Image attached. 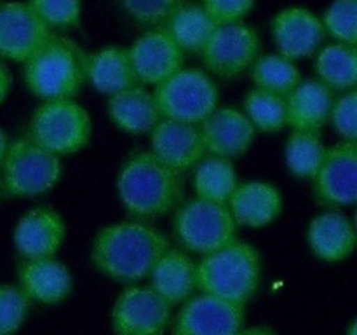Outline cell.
Returning <instances> with one entry per match:
<instances>
[{
  "instance_id": "4",
  "label": "cell",
  "mask_w": 357,
  "mask_h": 335,
  "mask_svg": "<svg viewBox=\"0 0 357 335\" xmlns=\"http://www.w3.org/2000/svg\"><path fill=\"white\" fill-rule=\"evenodd\" d=\"M87 56L73 40L52 35L24 61V82L44 101L72 100L87 80Z\"/></svg>"
},
{
  "instance_id": "1",
  "label": "cell",
  "mask_w": 357,
  "mask_h": 335,
  "mask_svg": "<svg viewBox=\"0 0 357 335\" xmlns=\"http://www.w3.org/2000/svg\"><path fill=\"white\" fill-rule=\"evenodd\" d=\"M169 241L152 225L132 220L105 227L91 248V262L107 278L117 283H138L157 264Z\"/></svg>"
},
{
  "instance_id": "31",
  "label": "cell",
  "mask_w": 357,
  "mask_h": 335,
  "mask_svg": "<svg viewBox=\"0 0 357 335\" xmlns=\"http://www.w3.org/2000/svg\"><path fill=\"white\" fill-rule=\"evenodd\" d=\"M244 110L255 129L278 133L286 126V98L265 89H253L244 100Z\"/></svg>"
},
{
  "instance_id": "41",
  "label": "cell",
  "mask_w": 357,
  "mask_h": 335,
  "mask_svg": "<svg viewBox=\"0 0 357 335\" xmlns=\"http://www.w3.org/2000/svg\"><path fill=\"white\" fill-rule=\"evenodd\" d=\"M356 321H354V323H352L351 325V328H349V334L347 335H356Z\"/></svg>"
},
{
  "instance_id": "15",
  "label": "cell",
  "mask_w": 357,
  "mask_h": 335,
  "mask_svg": "<svg viewBox=\"0 0 357 335\" xmlns=\"http://www.w3.org/2000/svg\"><path fill=\"white\" fill-rule=\"evenodd\" d=\"M150 133H152V138H150L152 150L150 152L160 163L178 173L183 174L206 156L199 124L160 119Z\"/></svg>"
},
{
  "instance_id": "32",
  "label": "cell",
  "mask_w": 357,
  "mask_h": 335,
  "mask_svg": "<svg viewBox=\"0 0 357 335\" xmlns=\"http://www.w3.org/2000/svg\"><path fill=\"white\" fill-rule=\"evenodd\" d=\"M324 31L338 42L356 45L357 42V0H333L323 16Z\"/></svg>"
},
{
  "instance_id": "27",
  "label": "cell",
  "mask_w": 357,
  "mask_h": 335,
  "mask_svg": "<svg viewBox=\"0 0 357 335\" xmlns=\"http://www.w3.org/2000/svg\"><path fill=\"white\" fill-rule=\"evenodd\" d=\"M194 168V187L197 198L227 204L237 187V173L232 161L218 156H204Z\"/></svg>"
},
{
  "instance_id": "10",
  "label": "cell",
  "mask_w": 357,
  "mask_h": 335,
  "mask_svg": "<svg viewBox=\"0 0 357 335\" xmlns=\"http://www.w3.org/2000/svg\"><path fill=\"white\" fill-rule=\"evenodd\" d=\"M169 320L171 306L150 286L128 288L112 309L115 335H164Z\"/></svg>"
},
{
  "instance_id": "20",
  "label": "cell",
  "mask_w": 357,
  "mask_h": 335,
  "mask_svg": "<svg viewBox=\"0 0 357 335\" xmlns=\"http://www.w3.org/2000/svg\"><path fill=\"white\" fill-rule=\"evenodd\" d=\"M237 225L265 227L274 222L282 211L281 192L267 181H246L237 184L236 191L227 201Z\"/></svg>"
},
{
  "instance_id": "17",
  "label": "cell",
  "mask_w": 357,
  "mask_h": 335,
  "mask_svg": "<svg viewBox=\"0 0 357 335\" xmlns=\"http://www.w3.org/2000/svg\"><path fill=\"white\" fill-rule=\"evenodd\" d=\"M206 154L237 159L253 145L255 126L236 108H216L199 124Z\"/></svg>"
},
{
  "instance_id": "34",
  "label": "cell",
  "mask_w": 357,
  "mask_h": 335,
  "mask_svg": "<svg viewBox=\"0 0 357 335\" xmlns=\"http://www.w3.org/2000/svg\"><path fill=\"white\" fill-rule=\"evenodd\" d=\"M31 300L20 286L0 285V335H10L21 328Z\"/></svg>"
},
{
  "instance_id": "26",
  "label": "cell",
  "mask_w": 357,
  "mask_h": 335,
  "mask_svg": "<svg viewBox=\"0 0 357 335\" xmlns=\"http://www.w3.org/2000/svg\"><path fill=\"white\" fill-rule=\"evenodd\" d=\"M216 27L204 7L195 3H181L164 23V30L183 52H201Z\"/></svg>"
},
{
  "instance_id": "2",
  "label": "cell",
  "mask_w": 357,
  "mask_h": 335,
  "mask_svg": "<svg viewBox=\"0 0 357 335\" xmlns=\"http://www.w3.org/2000/svg\"><path fill=\"white\" fill-rule=\"evenodd\" d=\"M117 192L135 220L167 215L183 198V174L160 163L152 152H138L126 161L117 178Z\"/></svg>"
},
{
  "instance_id": "40",
  "label": "cell",
  "mask_w": 357,
  "mask_h": 335,
  "mask_svg": "<svg viewBox=\"0 0 357 335\" xmlns=\"http://www.w3.org/2000/svg\"><path fill=\"white\" fill-rule=\"evenodd\" d=\"M237 335H274L271 330H265V328H250V330L239 332Z\"/></svg>"
},
{
  "instance_id": "19",
  "label": "cell",
  "mask_w": 357,
  "mask_h": 335,
  "mask_svg": "<svg viewBox=\"0 0 357 335\" xmlns=\"http://www.w3.org/2000/svg\"><path fill=\"white\" fill-rule=\"evenodd\" d=\"M17 279L28 299L49 306L68 299L73 286L68 267L52 257L23 260L17 269Z\"/></svg>"
},
{
  "instance_id": "21",
  "label": "cell",
  "mask_w": 357,
  "mask_h": 335,
  "mask_svg": "<svg viewBox=\"0 0 357 335\" xmlns=\"http://www.w3.org/2000/svg\"><path fill=\"white\" fill-rule=\"evenodd\" d=\"M286 126L295 131L319 133L330 121L333 107V89L321 80L300 82L289 94H286Z\"/></svg>"
},
{
  "instance_id": "35",
  "label": "cell",
  "mask_w": 357,
  "mask_h": 335,
  "mask_svg": "<svg viewBox=\"0 0 357 335\" xmlns=\"http://www.w3.org/2000/svg\"><path fill=\"white\" fill-rule=\"evenodd\" d=\"M124 13L143 27H162L183 0H119Z\"/></svg>"
},
{
  "instance_id": "11",
  "label": "cell",
  "mask_w": 357,
  "mask_h": 335,
  "mask_svg": "<svg viewBox=\"0 0 357 335\" xmlns=\"http://www.w3.org/2000/svg\"><path fill=\"white\" fill-rule=\"evenodd\" d=\"M314 195L328 208L354 204L357 199L356 142L337 143L326 149L319 170L314 174Z\"/></svg>"
},
{
  "instance_id": "33",
  "label": "cell",
  "mask_w": 357,
  "mask_h": 335,
  "mask_svg": "<svg viewBox=\"0 0 357 335\" xmlns=\"http://www.w3.org/2000/svg\"><path fill=\"white\" fill-rule=\"evenodd\" d=\"M28 6L51 30L77 27L82 14V0H28Z\"/></svg>"
},
{
  "instance_id": "7",
  "label": "cell",
  "mask_w": 357,
  "mask_h": 335,
  "mask_svg": "<svg viewBox=\"0 0 357 335\" xmlns=\"http://www.w3.org/2000/svg\"><path fill=\"white\" fill-rule=\"evenodd\" d=\"M93 124L86 108L73 100L44 101L30 121L35 143L56 156H70L89 143Z\"/></svg>"
},
{
  "instance_id": "29",
  "label": "cell",
  "mask_w": 357,
  "mask_h": 335,
  "mask_svg": "<svg viewBox=\"0 0 357 335\" xmlns=\"http://www.w3.org/2000/svg\"><path fill=\"white\" fill-rule=\"evenodd\" d=\"M251 79L258 89L271 91L281 96L289 94L302 82V75L295 63L281 54H267L258 58L251 66Z\"/></svg>"
},
{
  "instance_id": "18",
  "label": "cell",
  "mask_w": 357,
  "mask_h": 335,
  "mask_svg": "<svg viewBox=\"0 0 357 335\" xmlns=\"http://www.w3.org/2000/svg\"><path fill=\"white\" fill-rule=\"evenodd\" d=\"M66 237V223L56 209L33 208L24 213L14 229V246L24 260L54 257Z\"/></svg>"
},
{
  "instance_id": "6",
  "label": "cell",
  "mask_w": 357,
  "mask_h": 335,
  "mask_svg": "<svg viewBox=\"0 0 357 335\" xmlns=\"http://www.w3.org/2000/svg\"><path fill=\"white\" fill-rule=\"evenodd\" d=\"M153 100L162 119L201 124L218 108V87L202 70L181 68L157 84Z\"/></svg>"
},
{
  "instance_id": "38",
  "label": "cell",
  "mask_w": 357,
  "mask_h": 335,
  "mask_svg": "<svg viewBox=\"0 0 357 335\" xmlns=\"http://www.w3.org/2000/svg\"><path fill=\"white\" fill-rule=\"evenodd\" d=\"M10 86H13V75H10L9 68L3 63V59L0 58V105L3 103L7 96H9Z\"/></svg>"
},
{
  "instance_id": "5",
  "label": "cell",
  "mask_w": 357,
  "mask_h": 335,
  "mask_svg": "<svg viewBox=\"0 0 357 335\" xmlns=\"http://www.w3.org/2000/svg\"><path fill=\"white\" fill-rule=\"evenodd\" d=\"M0 187L9 198H33L51 191L61 177L59 156L35 143L30 136L9 143L2 159Z\"/></svg>"
},
{
  "instance_id": "3",
  "label": "cell",
  "mask_w": 357,
  "mask_h": 335,
  "mask_svg": "<svg viewBox=\"0 0 357 335\" xmlns=\"http://www.w3.org/2000/svg\"><path fill=\"white\" fill-rule=\"evenodd\" d=\"M261 278V258L255 246L232 241L227 246L204 255L195 264V288L222 300L246 306Z\"/></svg>"
},
{
  "instance_id": "39",
  "label": "cell",
  "mask_w": 357,
  "mask_h": 335,
  "mask_svg": "<svg viewBox=\"0 0 357 335\" xmlns=\"http://www.w3.org/2000/svg\"><path fill=\"white\" fill-rule=\"evenodd\" d=\"M7 147H9V140H7L6 131H3V129L0 128V163H2L3 156H6Z\"/></svg>"
},
{
  "instance_id": "28",
  "label": "cell",
  "mask_w": 357,
  "mask_h": 335,
  "mask_svg": "<svg viewBox=\"0 0 357 335\" xmlns=\"http://www.w3.org/2000/svg\"><path fill=\"white\" fill-rule=\"evenodd\" d=\"M316 72L319 80L335 91H351L357 82V51L356 45L330 44L317 54Z\"/></svg>"
},
{
  "instance_id": "16",
  "label": "cell",
  "mask_w": 357,
  "mask_h": 335,
  "mask_svg": "<svg viewBox=\"0 0 357 335\" xmlns=\"http://www.w3.org/2000/svg\"><path fill=\"white\" fill-rule=\"evenodd\" d=\"M271 31L279 54L291 61L312 56L326 37L319 17L303 7L281 10L272 20Z\"/></svg>"
},
{
  "instance_id": "23",
  "label": "cell",
  "mask_w": 357,
  "mask_h": 335,
  "mask_svg": "<svg viewBox=\"0 0 357 335\" xmlns=\"http://www.w3.org/2000/svg\"><path fill=\"white\" fill-rule=\"evenodd\" d=\"M307 236L312 253L326 262L345 260L356 248L354 223L338 211L316 216L310 222Z\"/></svg>"
},
{
  "instance_id": "8",
  "label": "cell",
  "mask_w": 357,
  "mask_h": 335,
  "mask_svg": "<svg viewBox=\"0 0 357 335\" xmlns=\"http://www.w3.org/2000/svg\"><path fill=\"white\" fill-rule=\"evenodd\" d=\"M173 227L185 250L204 257L236 241L239 225L227 204L197 198L176 209Z\"/></svg>"
},
{
  "instance_id": "13",
  "label": "cell",
  "mask_w": 357,
  "mask_h": 335,
  "mask_svg": "<svg viewBox=\"0 0 357 335\" xmlns=\"http://www.w3.org/2000/svg\"><path fill=\"white\" fill-rule=\"evenodd\" d=\"M244 306L204 293L185 304L173 321V335H237Z\"/></svg>"
},
{
  "instance_id": "24",
  "label": "cell",
  "mask_w": 357,
  "mask_h": 335,
  "mask_svg": "<svg viewBox=\"0 0 357 335\" xmlns=\"http://www.w3.org/2000/svg\"><path fill=\"white\" fill-rule=\"evenodd\" d=\"M108 115L119 129L131 135H143L152 131L160 121L159 108L152 94L142 86L119 91L108 98Z\"/></svg>"
},
{
  "instance_id": "14",
  "label": "cell",
  "mask_w": 357,
  "mask_h": 335,
  "mask_svg": "<svg viewBox=\"0 0 357 335\" xmlns=\"http://www.w3.org/2000/svg\"><path fill=\"white\" fill-rule=\"evenodd\" d=\"M128 51L139 84L157 86L183 68L185 52L164 28L143 34Z\"/></svg>"
},
{
  "instance_id": "22",
  "label": "cell",
  "mask_w": 357,
  "mask_h": 335,
  "mask_svg": "<svg viewBox=\"0 0 357 335\" xmlns=\"http://www.w3.org/2000/svg\"><path fill=\"white\" fill-rule=\"evenodd\" d=\"M150 288L171 307L183 302L195 290V264L185 251L167 248L150 271Z\"/></svg>"
},
{
  "instance_id": "12",
  "label": "cell",
  "mask_w": 357,
  "mask_h": 335,
  "mask_svg": "<svg viewBox=\"0 0 357 335\" xmlns=\"http://www.w3.org/2000/svg\"><path fill=\"white\" fill-rule=\"evenodd\" d=\"M52 30L28 3H0V58L16 63L30 59L49 38Z\"/></svg>"
},
{
  "instance_id": "25",
  "label": "cell",
  "mask_w": 357,
  "mask_h": 335,
  "mask_svg": "<svg viewBox=\"0 0 357 335\" xmlns=\"http://www.w3.org/2000/svg\"><path fill=\"white\" fill-rule=\"evenodd\" d=\"M86 73L94 89L110 96L119 91L139 86L129 51L124 47H107L87 56Z\"/></svg>"
},
{
  "instance_id": "30",
  "label": "cell",
  "mask_w": 357,
  "mask_h": 335,
  "mask_svg": "<svg viewBox=\"0 0 357 335\" xmlns=\"http://www.w3.org/2000/svg\"><path fill=\"white\" fill-rule=\"evenodd\" d=\"M326 154L319 133L293 131L284 149L288 170L298 178H314Z\"/></svg>"
},
{
  "instance_id": "37",
  "label": "cell",
  "mask_w": 357,
  "mask_h": 335,
  "mask_svg": "<svg viewBox=\"0 0 357 335\" xmlns=\"http://www.w3.org/2000/svg\"><path fill=\"white\" fill-rule=\"evenodd\" d=\"M253 6L255 0H202V7L216 24L241 23Z\"/></svg>"
},
{
  "instance_id": "9",
  "label": "cell",
  "mask_w": 357,
  "mask_h": 335,
  "mask_svg": "<svg viewBox=\"0 0 357 335\" xmlns=\"http://www.w3.org/2000/svg\"><path fill=\"white\" fill-rule=\"evenodd\" d=\"M260 37L243 23L218 24L199 54L209 72L222 79H237L260 58Z\"/></svg>"
},
{
  "instance_id": "36",
  "label": "cell",
  "mask_w": 357,
  "mask_h": 335,
  "mask_svg": "<svg viewBox=\"0 0 357 335\" xmlns=\"http://www.w3.org/2000/svg\"><path fill=\"white\" fill-rule=\"evenodd\" d=\"M330 119L338 135L347 142L357 138V93L354 89L345 91L344 96L333 101Z\"/></svg>"
},
{
  "instance_id": "42",
  "label": "cell",
  "mask_w": 357,
  "mask_h": 335,
  "mask_svg": "<svg viewBox=\"0 0 357 335\" xmlns=\"http://www.w3.org/2000/svg\"><path fill=\"white\" fill-rule=\"evenodd\" d=\"M0 191H2V187H0Z\"/></svg>"
}]
</instances>
